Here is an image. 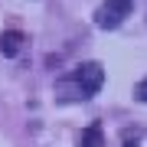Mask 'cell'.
Wrapping results in <instances>:
<instances>
[{
    "label": "cell",
    "mask_w": 147,
    "mask_h": 147,
    "mask_svg": "<svg viewBox=\"0 0 147 147\" xmlns=\"http://www.w3.org/2000/svg\"><path fill=\"white\" fill-rule=\"evenodd\" d=\"M131 10H134V0H105L95 13V23L101 30H115L124 23V16H131Z\"/></svg>",
    "instance_id": "1"
},
{
    "label": "cell",
    "mask_w": 147,
    "mask_h": 147,
    "mask_svg": "<svg viewBox=\"0 0 147 147\" xmlns=\"http://www.w3.org/2000/svg\"><path fill=\"white\" fill-rule=\"evenodd\" d=\"M101 82H105V69H101L98 62H85V65H79V72H75V85H79L88 98L101 88Z\"/></svg>",
    "instance_id": "2"
},
{
    "label": "cell",
    "mask_w": 147,
    "mask_h": 147,
    "mask_svg": "<svg viewBox=\"0 0 147 147\" xmlns=\"http://www.w3.org/2000/svg\"><path fill=\"white\" fill-rule=\"evenodd\" d=\"M23 42H26V36H23L20 30H7V33H0V56H20V49H23Z\"/></svg>",
    "instance_id": "3"
},
{
    "label": "cell",
    "mask_w": 147,
    "mask_h": 147,
    "mask_svg": "<svg viewBox=\"0 0 147 147\" xmlns=\"http://www.w3.org/2000/svg\"><path fill=\"white\" fill-rule=\"evenodd\" d=\"M82 147H105V137H101V124H92L82 131Z\"/></svg>",
    "instance_id": "4"
},
{
    "label": "cell",
    "mask_w": 147,
    "mask_h": 147,
    "mask_svg": "<svg viewBox=\"0 0 147 147\" xmlns=\"http://www.w3.org/2000/svg\"><path fill=\"white\" fill-rule=\"evenodd\" d=\"M134 98H137V101H144V105H147V75H144V79H141V82L134 85Z\"/></svg>",
    "instance_id": "5"
},
{
    "label": "cell",
    "mask_w": 147,
    "mask_h": 147,
    "mask_svg": "<svg viewBox=\"0 0 147 147\" xmlns=\"http://www.w3.org/2000/svg\"><path fill=\"white\" fill-rule=\"evenodd\" d=\"M127 147H134V144H127Z\"/></svg>",
    "instance_id": "6"
}]
</instances>
